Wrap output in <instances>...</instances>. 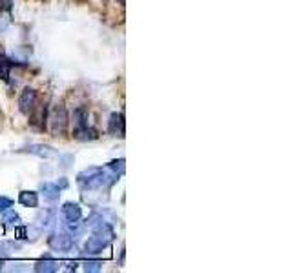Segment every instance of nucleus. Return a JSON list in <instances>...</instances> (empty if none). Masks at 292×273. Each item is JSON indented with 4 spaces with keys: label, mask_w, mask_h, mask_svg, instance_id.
Returning a JSON list of instances; mask_svg holds the SVG:
<instances>
[{
    "label": "nucleus",
    "mask_w": 292,
    "mask_h": 273,
    "mask_svg": "<svg viewBox=\"0 0 292 273\" xmlns=\"http://www.w3.org/2000/svg\"><path fill=\"white\" fill-rule=\"evenodd\" d=\"M77 268V262H68V269L71 271V269H75Z\"/></svg>",
    "instance_id": "a211bd4d"
},
{
    "label": "nucleus",
    "mask_w": 292,
    "mask_h": 273,
    "mask_svg": "<svg viewBox=\"0 0 292 273\" xmlns=\"http://www.w3.org/2000/svg\"><path fill=\"white\" fill-rule=\"evenodd\" d=\"M119 2H121V4H123V6L126 4V0H119Z\"/></svg>",
    "instance_id": "aec40b11"
},
{
    "label": "nucleus",
    "mask_w": 292,
    "mask_h": 273,
    "mask_svg": "<svg viewBox=\"0 0 292 273\" xmlns=\"http://www.w3.org/2000/svg\"><path fill=\"white\" fill-rule=\"evenodd\" d=\"M41 193L44 195L46 200L55 202V200H59V197H60V188L57 186L55 182H42V184H41Z\"/></svg>",
    "instance_id": "1a4fd4ad"
},
{
    "label": "nucleus",
    "mask_w": 292,
    "mask_h": 273,
    "mask_svg": "<svg viewBox=\"0 0 292 273\" xmlns=\"http://www.w3.org/2000/svg\"><path fill=\"white\" fill-rule=\"evenodd\" d=\"M124 173V160L119 159L114 162L106 164L104 168H88L82 169L77 175V184L82 191H95L102 190V188L112 186L115 180H119V177Z\"/></svg>",
    "instance_id": "f257e3e1"
},
{
    "label": "nucleus",
    "mask_w": 292,
    "mask_h": 273,
    "mask_svg": "<svg viewBox=\"0 0 292 273\" xmlns=\"http://www.w3.org/2000/svg\"><path fill=\"white\" fill-rule=\"evenodd\" d=\"M4 222L8 226H20V217L13 209H8V211H4Z\"/></svg>",
    "instance_id": "4468645a"
},
{
    "label": "nucleus",
    "mask_w": 292,
    "mask_h": 273,
    "mask_svg": "<svg viewBox=\"0 0 292 273\" xmlns=\"http://www.w3.org/2000/svg\"><path fill=\"white\" fill-rule=\"evenodd\" d=\"M39 226L44 228V230H50L51 226L55 224V211L53 209H46V211H42L41 215H39Z\"/></svg>",
    "instance_id": "ddd939ff"
},
{
    "label": "nucleus",
    "mask_w": 292,
    "mask_h": 273,
    "mask_svg": "<svg viewBox=\"0 0 292 273\" xmlns=\"http://www.w3.org/2000/svg\"><path fill=\"white\" fill-rule=\"evenodd\" d=\"M114 237H115V233L110 224H102V226L95 228V230H93V235H91L86 241V244H84V253H88V255L100 253V251L106 250V248L112 244Z\"/></svg>",
    "instance_id": "f03ea898"
},
{
    "label": "nucleus",
    "mask_w": 292,
    "mask_h": 273,
    "mask_svg": "<svg viewBox=\"0 0 292 273\" xmlns=\"http://www.w3.org/2000/svg\"><path fill=\"white\" fill-rule=\"evenodd\" d=\"M35 104H36V91L33 87H26L20 93V99H18V109L24 115H29L35 109Z\"/></svg>",
    "instance_id": "39448f33"
},
{
    "label": "nucleus",
    "mask_w": 292,
    "mask_h": 273,
    "mask_svg": "<svg viewBox=\"0 0 292 273\" xmlns=\"http://www.w3.org/2000/svg\"><path fill=\"white\" fill-rule=\"evenodd\" d=\"M20 151H22V153L35 155L39 159H53V157L59 155L55 148H51V146H48V144H29V146H26V148H22Z\"/></svg>",
    "instance_id": "423d86ee"
},
{
    "label": "nucleus",
    "mask_w": 292,
    "mask_h": 273,
    "mask_svg": "<svg viewBox=\"0 0 292 273\" xmlns=\"http://www.w3.org/2000/svg\"><path fill=\"white\" fill-rule=\"evenodd\" d=\"M9 68H11V60H8L4 55H0V77L8 80L9 77Z\"/></svg>",
    "instance_id": "2eb2a0df"
},
{
    "label": "nucleus",
    "mask_w": 292,
    "mask_h": 273,
    "mask_svg": "<svg viewBox=\"0 0 292 273\" xmlns=\"http://www.w3.org/2000/svg\"><path fill=\"white\" fill-rule=\"evenodd\" d=\"M60 215H62V218L66 220V224L77 222V220L82 218V208L77 202H66V204L62 206V209H60Z\"/></svg>",
    "instance_id": "6e6552de"
},
{
    "label": "nucleus",
    "mask_w": 292,
    "mask_h": 273,
    "mask_svg": "<svg viewBox=\"0 0 292 273\" xmlns=\"http://www.w3.org/2000/svg\"><path fill=\"white\" fill-rule=\"evenodd\" d=\"M2 266H4V262H2V260H0V271H2Z\"/></svg>",
    "instance_id": "6ab92c4d"
},
{
    "label": "nucleus",
    "mask_w": 292,
    "mask_h": 273,
    "mask_svg": "<svg viewBox=\"0 0 292 273\" xmlns=\"http://www.w3.org/2000/svg\"><path fill=\"white\" fill-rule=\"evenodd\" d=\"M11 206H13V200L8 199V197H0V213H4V211L11 209Z\"/></svg>",
    "instance_id": "f3484780"
},
{
    "label": "nucleus",
    "mask_w": 292,
    "mask_h": 273,
    "mask_svg": "<svg viewBox=\"0 0 292 273\" xmlns=\"http://www.w3.org/2000/svg\"><path fill=\"white\" fill-rule=\"evenodd\" d=\"M18 202L26 208H36L39 206V193L36 191H20L18 193Z\"/></svg>",
    "instance_id": "9b49d317"
},
{
    "label": "nucleus",
    "mask_w": 292,
    "mask_h": 273,
    "mask_svg": "<svg viewBox=\"0 0 292 273\" xmlns=\"http://www.w3.org/2000/svg\"><path fill=\"white\" fill-rule=\"evenodd\" d=\"M73 136L77 141H93V139H97V133L91 127H88V124H84V126H75Z\"/></svg>",
    "instance_id": "f8f14e48"
},
{
    "label": "nucleus",
    "mask_w": 292,
    "mask_h": 273,
    "mask_svg": "<svg viewBox=\"0 0 292 273\" xmlns=\"http://www.w3.org/2000/svg\"><path fill=\"white\" fill-rule=\"evenodd\" d=\"M59 269V262L55 259H51V257H44V259H41V260H36L35 262V271H39V273H53V271H57Z\"/></svg>",
    "instance_id": "9d476101"
},
{
    "label": "nucleus",
    "mask_w": 292,
    "mask_h": 273,
    "mask_svg": "<svg viewBox=\"0 0 292 273\" xmlns=\"http://www.w3.org/2000/svg\"><path fill=\"white\" fill-rule=\"evenodd\" d=\"M108 133L112 136H119L123 139L124 133H126V122H124V115L123 113H112L108 120Z\"/></svg>",
    "instance_id": "0eeeda50"
},
{
    "label": "nucleus",
    "mask_w": 292,
    "mask_h": 273,
    "mask_svg": "<svg viewBox=\"0 0 292 273\" xmlns=\"http://www.w3.org/2000/svg\"><path fill=\"white\" fill-rule=\"evenodd\" d=\"M48 120H50L53 135L57 136L62 135V133L66 131V127H68V111H66V108H64L62 104H55L53 108H51Z\"/></svg>",
    "instance_id": "7ed1b4c3"
},
{
    "label": "nucleus",
    "mask_w": 292,
    "mask_h": 273,
    "mask_svg": "<svg viewBox=\"0 0 292 273\" xmlns=\"http://www.w3.org/2000/svg\"><path fill=\"white\" fill-rule=\"evenodd\" d=\"M102 269V260L99 259H93V260H86L84 262V271H90V273H95Z\"/></svg>",
    "instance_id": "dca6fc26"
},
{
    "label": "nucleus",
    "mask_w": 292,
    "mask_h": 273,
    "mask_svg": "<svg viewBox=\"0 0 292 273\" xmlns=\"http://www.w3.org/2000/svg\"><path fill=\"white\" fill-rule=\"evenodd\" d=\"M50 248L55 251H69L73 248V237L69 235L68 232H60V233H55V235L50 237Z\"/></svg>",
    "instance_id": "20e7f679"
}]
</instances>
